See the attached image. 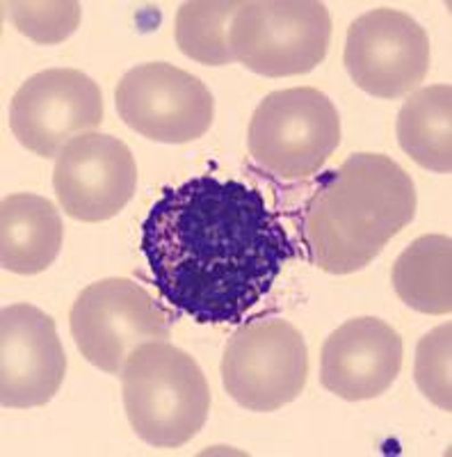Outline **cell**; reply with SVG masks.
I'll list each match as a JSON object with an SVG mask.
<instances>
[{
    "label": "cell",
    "mask_w": 452,
    "mask_h": 457,
    "mask_svg": "<svg viewBox=\"0 0 452 457\" xmlns=\"http://www.w3.org/2000/svg\"><path fill=\"white\" fill-rule=\"evenodd\" d=\"M140 247L158 293L201 325L242 320L295 256L263 193L218 177L165 190L142 224Z\"/></svg>",
    "instance_id": "6da1fadb"
},
{
    "label": "cell",
    "mask_w": 452,
    "mask_h": 457,
    "mask_svg": "<svg viewBox=\"0 0 452 457\" xmlns=\"http://www.w3.org/2000/svg\"><path fill=\"white\" fill-rule=\"evenodd\" d=\"M416 215V186L382 154H354L329 171L304 206L301 238L320 270H364Z\"/></svg>",
    "instance_id": "7a4b0ae2"
},
{
    "label": "cell",
    "mask_w": 452,
    "mask_h": 457,
    "mask_svg": "<svg viewBox=\"0 0 452 457\" xmlns=\"http://www.w3.org/2000/svg\"><path fill=\"white\" fill-rule=\"evenodd\" d=\"M130 428L156 448H178L199 435L210 410L206 375L185 350L167 341L144 343L121 370Z\"/></svg>",
    "instance_id": "3957f363"
},
{
    "label": "cell",
    "mask_w": 452,
    "mask_h": 457,
    "mask_svg": "<svg viewBox=\"0 0 452 457\" xmlns=\"http://www.w3.org/2000/svg\"><path fill=\"white\" fill-rule=\"evenodd\" d=\"M332 16L317 0H247L229 26L234 60L266 79L301 76L323 64Z\"/></svg>",
    "instance_id": "277c9868"
},
{
    "label": "cell",
    "mask_w": 452,
    "mask_h": 457,
    "mask_svg": "<svg viewBox=\"0 0 452 457\" xmlns=\"http://www.w3.org/2000/svg\"><path fill=\"white\" fill-rule=\"evenodd\" d=\"M338 145V110L327 94L316 87L267 94L251 114L247 130V149L256 165L288 181L323 170Z\"/></svg>",
    "instance_id": "5b68a950"
},
{
    "label": "cell",
    "mask_w": 452,
    "mask_h": 457,
    "mask_svg": "<svg viewBox=\"0 0 452 457\" xmlns=\"http://www.w3.org/2000/svg\"><path fill=\"white\" fill-rule=\"evenodd\" d=\"M71 337L89 364L121 375L140 345L169 338V316L136 281L110 277L89 284L69 313Z\"/></svg>",
    "instance_id": "8992f818"
},
{
    "label": "cell",
    "mask_w": 452,
    "mask_h": 457,
    "mask_svg": "<svg viewBox=\"0 0 452 457\" xmlns=\"http://www.w3.org/2000/svg\"><path fill=\"white\" fill-rule=\"evenodd\" d=\"M307 375V343L281 318L244 322L224 350V389L250 411H275L300 398Z\"/></svg>",
    "instance_id": "52a82bcc"
},
{
    "label": "cell",
    "mask_w": 452,
    "mask_h": 457,
    "mask_svg": "<svg viewBox=\"0 0 452 457\" xmlns=\"http://www.w3.org/2000/svg\"><path fill=\"white\" fill-rule=\"evenodd\" d=\"M115 104L128 129L162 145L199 140L215 117L210 89L197 76L167 62L137 64L124 73Z\"/></svg>",
    "instance_id": "ba28073f"
},
{
    "label": "cell",
    "mask_w": 452,
    "mask_h": 457,
    "mask_svg": "<svg viewBox=\"0 0 452 457\" xmlns=\"http://www.w3.org/2000/svg\"><path fill=\"white\" fill-rule=\"evenodd\" d=\"M343 62L366 94L402 99L416 92L430 71V39L409 14L380 7L352 21Z\"/></svg>",
    "instance_id": "9c48e42d"
},
{
    "label": "cell",
    "mask_w": 452,
    "mask_h": 457,
    "mask_svg": "<svg viewBox=\"0 0 452 457\" xmlns=\"http://www.w3.org/2000/svg\"><path fill=\"white\" fill-rule=\"evenodd\" d=\"M103 121L99 85L78 69H46L19 87L10 105V126L19 145L42 158L60 151Z\"/></svg>",
    "instance_id": "30bf717a"
},
{
    "label": "cell",
    "mask_w": 452,
    "mask_h": 457,
    "mask_svg": "<svg viewBox=\"0 0 452 457\" xmlns=\"http://www.w3.org/2000/svg\"><path fill=\"white\" fill-rule=\"evenodd\" d=\"M137 186V165L119 137L85 133L60 151L53 187L64 213L80 222H103L124 211Z\"/></svg>",
    "instance_id": "8fae6325"
},
{
    "label": "cell",
    "mask_w": 452,
    "mask_h": 457,
    "mask_svg": "<svg viewBox=\"0 0 452 457\" xmlns=\"http://www.w3.org/2000/svg\"><path fill=\"white\" fill-rule=\"evenodd\" d=\"M67 373V354L48 313L12 304L0 313V403L10 410L46 405Z\"/></svg>",
    "instance_id": "7c38bea8"
},
{
    "label": "cell",
    "mask_w": 452,
    "mask_h": 457,
    "mask_svg": "<svg viewBox=\"0 0 452 457\" xmlns=\"http://www.w3.org/2000/svg\"><path fill=\"white\" fill-rule=\"evenodd\" d=\"M402 338L380 318H354L333 329L320 354V382L343 400L380 398L402 369Z\"/></svg>",
    "instance_id": "4fadbf2b"
},
{
    "label": "cell",
    "mask_w": 452,
    "mask_h": 457,
    "mask_svg": "<svg viewBox=\"0 0 452 457\" xmlns=\"http://www.w3.org/2000/svg\"><path fill=\"white\" fill-rule=\"evenodd\" d=\"M60 211L46 197L10 195L0 208V263L16 275L44 272L62 250Z\"/></svg>",
    "instance_id": "5bb4252c"
},
{
    "label": "cell",
    "mask_w": 452,
    "mask_h": 457,
    "mask_svg": "<svg viewBox=\"0 0 452 457\" xmlns=\"http://www.w3.org/2000/svg\"><path fill=\"white\" fill-rule=\"evenodd\" d=\"M452 87L431 85L416 89L398 112V142L423 170L450 174L452 170Z\"/></svg>",
    "instance_id": "9a60e30c"
},
{
    "label": "cell",
    "mask_w": 452,
    "mask_h": 457,
    "mask_svg": "<svg viewBox=\"0 0 452 457\" xmlns=\"http://www.w3.org/2000/svg\"><path fill=\"white\" fill-rule=\"evenodd\" d=\"M393 288L407 307L430 316L452 312L450 236H421L398 256Z\"/></svg>",
    "instance_id": "2e32d148"
},
{
    "label": "cell",
    "mask_w": 452,
    "mask_h": 457,
    "mask_svg": "<svg viewBox=\"0 0 452 457\" xmlns=\"http://www.w3.org/2000/svg\"><path fill=\"white\" fill-rule=\"evenodd\" d=\"M240 3L231 0H193L177 14L174 37L183 55L209 67L235 62L229 48V26Z\"/></svg>",
    "instance_id": "e0dca14e"
},
{
    "label": "cell",
    "mask_w": 452,
    "mask_h": 457,
    "mask_svg": "<svg viewBox=\"0 0 452 457\" xmlns=\"http://www.w3.org/2000/svg\"><path fill=\"white\" fill-rule=\"evenodd\" d=\"M452 325H439L431 332L418 341L416 348V364H414V379L418 389L423 391L430 403H434L441 410H452Z\"/></svg>",
    "instance_id": "ac0fdd59"
},
{
    "label": "cell",
    "mask_w": 452,
    "mask_h": 457,
    "mask_svg": "<svg viewBox=\"0 0 452 457\" xmlns=\"http://www.w3.org/2000/svg\"><path fill=\"white\" fill-rule=\"evenodd\" d=\"M10 21L37 44H60L80 26V5L73 0L55 3H7Z\"/></svg>",
    "instance_id": "d6986e66"
}]
</instances>
